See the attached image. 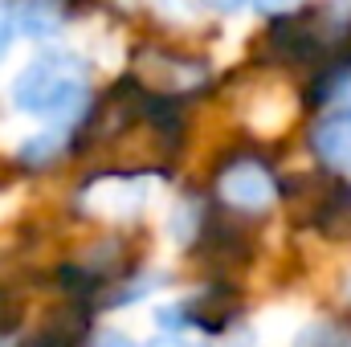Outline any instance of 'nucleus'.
I'll return each instance as SVG.
<instances>
[{
	"mask_svg": "<svg viewBox=\"0 0 351 347\" xmlns=\"http://www.w3.org/2000/svg\"><path fill=\"white\" fill-rule=\"evenodd\" d=\"M12 106L21 115H37L49 119L58 127H70L82 110L90 106V86H86V66L78 53L66 49H45L41 58H33L8 90Z\"/></svg>",
	"mask_w": 351,
	"mask_h": 347,
	"instance_id": "1",
	"label": "nucleus"
},
{
	"mask_svg": "<svg viewBox=\"0 0 351 347\" xmlns=\"http://www.w3.org/2000/svg\"><path fill=\"white\" fill-rule=\"evenodd\" d=\"M217 196L237 213H265L278 200V180L262 160H233L217 176Z\"/></svg>",
	"mask_w": 351,
	"mask_h": 347,
	"instance_id": "2",
	"label": "nucleus"
},
{
	"mask_svg": "<svg viewBox=\"0 0 351 347\" xmlns=\"http://www.w3.org/2000/svg\"><path fill=\"white\" fill-rule=\"evenodd\" d=\"M311 152L327 168H348L351 164V106H331L311 123Z\"/></svg>",
	"mask_w": 351,
	"mask_h": 347,
	"instance_id": "3",
	"label": "nucleus"
},
{
	"mask_svg": "<svg viewBox=\"0 0 351 347\" xmlns=\"http://www.w3.org/2000/svg\"><path fill=\"white\" fill-rule=\"evenodd\" d=\"M139 200H143V184L127 180V176H119V180L106 176V180L90 184L86 192H82V204H86L90 213H98V217H127Z\"/></svg>",
	"mask_w": 351,
	"mask_h": 347,
	"instance_id": "4",
	"label": "nucleus"
},
{
	"mask_svg": "<svg viewBox=\"0 0 351 347\" xmlns=\"http://www.w3.org/2000/svg\"><path fill=\"white\" fill-rule=\"evenodd\" d=\"M66 21V0H16L12 25L25 37H53Z\"/></svg>",
	"mask_w": 351,
	"mask_h": 347,
	"instance_id": "5",
	"label": "nucleus"
},
{
	"mask_svg": "<svg viewBox=\"0 0 351 347\" xmlns=\"http://www.w3.org/2000/svg\"><path fill=\"white\" fill-rule=\"evenodd\" d=\"M66 143V127H49V131H37L29 143H21V160L25 164H49Z\"/></svg>",
	"mask_w": 351,
	"mask_h": 347,
	"instance_id": "6",
	"label": "nucleus"
},
{
	"mask_svg": "<svg viewBox=\"0 0 351 347\" xmlns=\"http://www.w3.org/2000/svg\"><path fill=\"white\" fill-rule=\"evenodd\" d=\"M12 29H16V25H12V8L0 0V53H4V49H8V41H12Z\"/></svg>",
	"mask_w": 351,
	"mask_h": 347,
	"instance_id": "7",
	"label": "nucleus"
},
{
	"mask_svg": "<svg viewBox=\"0 0 351 347\" xmlns=\"http://www.w3.org/2000/svg\"><path fill=\"white\" fill-rule=\"evenodd\" d=\"M90 347H139V344H135V339H127V335H119V331H102Z\"/></svg>",
	"mask_w": 351,
	"mask_h": 347,
	"instance_id": "8",
	"label": "nucleus"
},
{
	"mask_svg": "<svg viewBox=\"0 0 351 347\" xmlns=\"http://www.w3.org/2000/svg\"><path fill=\"white\" fill-rule=\"evenodd\" d=\"M147 347H204V344H192V339H184V335H172V331H164V335H156Z\"/></svg>",
	"mask_w": 351,
	"mask_h": 347,
	"instance_id": "9",
	"label": "nucleus"
},
{
	"mask_svg": "<svg viewBox=\"0 0 351 347\" xmlns=\"http://www.w3.org/2000/svg\"><path fill=\"white\" fill-rule=\"evenodd\" d=\"M204 8H213V12H237L245 0H200Z\"/></svg>",
	"mask_w": 351,
	"mask_h": 347,
	"instance_id": "10",
	"label": "nucleus"
},
{
	"mask_svg": "<svg viewBox=\"0 0 351 347\" xmlns=\"http://www.w3.org/2000/svg\"><path fill=\"white\" fill-rule=\"evenodd\" d=\"M254 4H258L262 12H290V4H294V0H254Z\"/></svg>",
	"mask_w": 351,
	"mask_h": 347,
	"instance_id": "11",
	"label": "nucleus"
}]
</instances>
